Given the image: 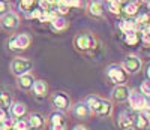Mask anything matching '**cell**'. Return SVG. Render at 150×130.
Returning <instances> with one entry per match:
<instances>
[{
	"mask_svg": "<svg viewBox=\"0 0 150 130\" xmlns=\"http://www.w3.org/2000/svg\"><path fill=\"white\" fill-rule=\"evenodd\" d=\"M87 105L90 106V111L96 117H110L112 114V103L108 99L99 97V96H89L86 99Z\"/></svg>",
	"mask_w": 150,
	"mask_h": 130,
	"instance_id": "1",
	"label": "cell"
},
{
	"mask_svg": "<svg viewBox=\"0 0 150 130\" xmlns=\"http://www.w3.org/2000/svg\"><path fill=\"white\" fill-rule=\"evenodd\" d=\"M32 44V37L27 33H17L8 37L6 41V48L12 53H21V51H26Z\"/></svg>",
	"mask_w": 150,
	"mask_h": 130,
	"instance_id": "2",
	"label": "cell"
},
{
	"mask_svg": "<svg viewBox=\"0 0 150 130\" xmlns=\"http://www.w3.org/2000/svg\"><path fill=\"white\" fill-rule=\"evenodd\" d=\"M9 70L15 78L32 73L33 61L30 58H26V57H15V58H12V61L9 64Z\"/></svg>",
	"mask_w": 150,
	"mask_h": 130,
	"instance_id": "3",
	"label": "cell"
},
{
	"mask_svg": "<svg viewBox=\"0 0 150 130\" xmlns=\"http://www.w3.org/2000/svg\"><path fill=\"white\" fill-rule=\"evenodd\" d=\"M68 117L66 112L53 109L47 117V129L48 130H68Z\"/></svg>",
	"mask_w": 150,
	"mask_h": 130,
	"instance_id": "4",
	"label": "cell"
},
{
	"mask_svg": "<svg viewBox=\"0 0 150 130\" xmlns=\"http://www.w3.org/2000/svg\"><path fill=\"white\" fill-rule=\"evenodd\" d=\"M50 103H51L53 109L56 111L68 112L69 109H72V100L66 91H54L50 96Z\"/></svg>",
	"mask_w": 150,
	"mask_h": 130,
	"instance_id": "5",
	"label": "cell"
},
{
	"mask_svg": "<svg viewBox=\"0 0 150 130\" xmlns=\"http://www.w3.org/2000/svg\"><path fill=\"white\" fill-rule=\"evenodd\" d=\"M74 46L77 48L80 53H90L92 49H95L96 46V39L92 33H78L77 36L74 37Z\"/></svg>",
	"mask_w": 150,
	"mask_h": 130,
	"instance_id": "6",
	"label": "cell"
},
{
	"mask_svg": "<svg viewBox=\"0 0 150 130\" xmlns=\"http://www.w3.org/2000/svg\"><path fill=\"white\" fill-rule=\"evenodd\" d=\"M107 75L110 78V81L114 82L116 85H125L128 82V76H129V73L125 70L122 64H111V66H108Z\"/></svg>",
	"mask_w": 150,
	"mask_h": 130,
	"instance_id": "7",
	"label": "cell"
},
{
	"mask_svg": "<svg viewBox=\"0 0 150 130\" xmlns=\"http://www.w3.org/2000/svg\"><path fill=\"white\" fill-rule=\"evenodd\" d=\"M20 24H21V18L15 11H12L9 14H6L3 18H0V29L6 33H14L20 27Z\"/></svg>",
	"mask_w": 150,
	"mask_h": 130,
	"instance_id": "8",
	"label": "cell"
},
{
	"mask_svg": "<svg viewBox=\"0 0 150 130\" xmlns=\"http://www.w3.org/2000/svg\"><path fill=\"white\" fill-rule=\"evenodd\" d=\"M128 102H129L131 109L132 111H137V112L146 111V108H147V97L141 91H135V90H132Z\"/></svg>",
	"mask_w": 150,
	"mask_h": 130,
	"instance_id": "9",
	"label": "cell"
},
{
	"mask_svg": "<svg viewBox=\"0 0 150 130\" xmlns=\"http://www.w3.org/2000/svg\"><path fill=\"white\" fill-rule=\"evenodd\" d=\"M134 121H135V115L132 114V111L125 109L119 112L116 118V126L119 130H131L134 127Z\"/></svg>",
	"mask_w": 150,
	"mask_h": 130,
	"instance_id": "10",
	"label": "cell"
},
{
	"mask_svg": "<svg viewBox=\"0 0 150 130\" xmlns=\"http://www.w3.org/2000/svg\"><path fill=\"white\" fill-rule=\"evenodd\" d=\"M122 66L125 67V70H126L128 73H138L141 70V66H143V61L138 56H134V54H129L123 58V63H122Z\"/></svg>",
	"mask_w": 150,
	"mask_h": 130,
	"instance_id": "11",
	"label": "cell"
},
{
	"mask_svg": "<svg viewBox=\"0 0 150 130\" xmlns=\"http://www.w3.org/2000/svg\"><path fill=\"white\" fill-rule=\"evenodd\" d=\"M72 115L75 117L77 120H89L90 117L93 115L90 111V106L87 105V102H77L75 105H72Z\"/></svg>",
	"mask_w": 150,
	"mask_h": 130,
	"instance_id": "12",
	"label": "cell"
},
{
	"mask_svg": "<svg viewBox=\"0 0 150 130\" xmlns=\"http://www.w3.org/2000/svg\"><path fill=\"white\" fill-rule=\"evenodd\" d=\"M27 120L32 130H44L47 127V117L41 112H30L27 115Z\"/></svg>",
	"mask_w": 150,
	"mask_h": 130,
	"instance_id": "13",
	"label": "cell"
},
{
	"mask_svg": "<svg viewBox=\"0 0 150 130\" xmlns=\"http://www.w3.org/2000/svg\"><path fill=\"white\" fill-rule=\"evenodd\" d=\"M131 91L132 90L126 84L125 85H116L111 91V97H112V100H116L119 103H125V102H128V99L131 96Z\"/></svg>",
	"mask_w": 150,
	"mask_h": 130,
	"instance_id": "14",
	"label": "cell"
},
{
	"mask_svg": "<svg viewBox=\"0 0 150 130\" xmlns=\"http://www.w3.org/2000/svg\"><path fill=\"white\" fill-rule=\"evenodd\" d=\"M15 82H17V88L18 90H21V91H24V93H27V91H32V88H33V85L36 82V78H35L33 73H27V75L18 76L17 79H15Z\"/></svg>",
	"mask_w": 150,
	"mask_h": 130,
	"instance_id": "15",
	"label": "cell"
},
{
	"mask_svg": "<svg viewBox=\"0 0 150 130\" xmlns=\"http://www.w3.org/2000/svg\"><path fill=\"white\" fill-rule=\"evenodd\" d=\"M105 5L102 0H90L89 5H87V12H89V15L93 17V18H101L105 15Z\"/></svg>",
	"mask_w": 150,
	"mask_h": 130,
	"instance_id": "16",
	"label": "cell"
},
{
	"mask_svg": "<svg viewBox=\"0 0 150 130\" xmlns=\"http://www.w3.org/2000/svg\"><path fill=\"white\" fill-rule=\"evenodd\" d=\"M29 114V109H27V105L24 102H18L15 100L14 105L9 108V115L12 120H20V118H24Z\"/></svg>",
	"mask_w": 150,
	"mask_h": 130,
	"instance_id": "17",
	"label": "cell"
},
{
	"mask_svg": "<svg viewBox=\"0 0 150 130\" xmlns=\"http://www.w3.org/2000/svg\"><path fill=\"white\" fill-rule=\"evenodd\" d=\"M14 93L8 87H0V108L9 111V108L14 105Z\"/></svg>",
	"mask_w": 150,
	"mask_h": 130,
	"instance_id": "18",
	"label": "cell"
},
{
	"mask_svg": "<svg viewBox=\"0 0 150 130\" xmlns=\"http://www.w3.org/2000/svg\"><path fill=\"white\" fill-rule=\"evenodd\" d=\"M150 127V112L141 111L135 114V121H134V129L135 130H147Z\"/></svg>",
	"mask_w": 150,
	"mask_h": 130,
	"instance_id": "19",
	"label": "cell"
},
{
	"mask_svg": "<svg viewBox=\"0 0 150 130\" xmlns=\"http://www.w3.org/2000/svg\"><path fill=\"white\" fill-rule=\"evenodd\" d=\"M32 93L36 99H39V100L45 99L48 96V84L44 79H36V82L32 88Z\"/></svg>",
	"mask_w": 150,
	"mask_h": 130,
	"instance_id": "20",
	"label": "cell"
},
{
	"mask_svg": "<svg viewBox=\"0 0 150 130\" xmlns=\"http://www.w3.org/2000/svg\"><path fill=\"white\" fill-rule=\"evenodd\" d=\"M120 29L125 34L137 33V30H138V22H137V20H123L120 22Z\"/></svg>",
	"mask_w": 150,
	"mask_h": 130,
	"instance_id": "21",
	"label": "cell"
},
{
	"mask_svg": "<svg viewBox=\"0 0 150 130\" xmlns=\"http://www.w3.org/2000/svg\"><path fill=\"white\" fill-rule=\"evenodd\" d=\"M51 27L54 32H63L68 29V20L62 15H57L53 21H51Z\"/></svg>",
	"mask_w": 150,
	"mask_h": 130,
	"instance_id": "22",
	"label": "cell"
},
{
	"mask_svg": "<svg viewBox=\"0 0 150 130\" xmlns=\"http://www.w3.org/2000/svg\"><path fill=\"white\" fill-rule=\"evenodd\" d=\"M12 130H32V129L27 118H20V120H14Z\"/></svg>",
	"mask_w": 150,
	"mask_h": 130,
	"instance_id": "23",
	"label": "cell"
},
{
	"mask_svg": "<svg viewBox=\"0 0 150 130\" xmlns=\"http://www.w3.org/2000/svg\"><path fill=\"white\" fill-rule=\"evenodd\" d=\"M123 12L126 15H137L138 14V3H135V2H131V3H126L123 6Z\"/></svg>",
	"mask_w": 150,
	"mask_h": 130,
	"instance_id": "24",
	"label": "cell"
},
{
	"mask_svg": "<svg viewBox=\"0 0 150 130\" xmlns=\"http://www.w3.org/2000/svg\"><path fill=\"white\" fill-rule=\"evenodd\" d=\"M9 12H12V3L9 0H0V18H3Z\"/></svg>",
	"mask_w": 150,
	"mask_h": 130,
	"instance_id": "25",
	"label": "cell"
},
{
	"mask_svg": "<svg viewBox=\"0 0 150 130\" xmlns=\"http://www.w3.org/2000/svg\"><path fill=\"white\" fill-rule=\"evenodd\" d=\"M107 6H108V11L112 12V14H120V2L119 0H111V2H107Z\"/></svg>",
	"mask_w": 150,
	"mask_h": 130,
	"instance_id": "26",
	"label": "cell"
},
{
	"mask_svg": "<svg viewBox=\"0 0 150 130\" xmlns=\"http://www.w3.org/2000/svg\"><path fill=\"white\" fill-rule=\"evenodd\" d=\"M126 44L128 45H131V46H135L137 44L140 42V36H138V33H131V34H126Z\"/></svg>",
	"mask_w": 150,
	"mask_h": 130,
	"instance_id": "27",
	"label": "cell"
},
{
	"mask_svg": "<svg viewBox=\"0 0 150 130\" xmlns=\"http://www.w3.org/2000/svg\"><path fill=\"white\" fill-rule=\"evenodd\" d=\"M140 91H141L146 97H150V79L143 81V84H141V87H140Z\"/></svg>",
	"mask_w": 150,
	"mask_h": 130,
	"instance_id": "28",
	"label": "cell"
},
{
	"mask_svg": "<svg viewBox=\"0 0 150 130\" xmlns=\"http://www.w3.org/2000/svg\"><path fill=\"white\" fill-rule=\"evenodd\" d=\"M86 3H83V0H68L66 2V6L68 8H83Z\"/></svg>",
	"mask_w": 150,
	"mask_h": 130,
	"instance_id": "29",
	"label": "cell"
},
{
	"mask_svg": "<svg viewBox=\"0 0 150 130\" xmlns=\"http://www.w3.org/2000/svg\"><path fill=\"white\" fill-rule=\"evenodd\" d=\"M143 36H141V39H143V42L144 44H150V30L149 32H144V33H141Z\"/></svg>",
	"mask_w": 150,
	"mask_h": 130,
	"instance_id": "30",
	"label": "cell"
},
{
	"mask_svg": "<svg viewBox=\"0 0 150 130\" xmlns=\"http://www.w3.org/2000/svg\"><path fill=\"white\" fill-rule=\"evenodd\" d=\"M72 130H89V127L84 126V124H77V126H74Z\"/></svg>",
	"mask_w": 150,
	"mask_h": 130,
	"instance_id": "31",
	"label": "cell"
},
{
	"mask_svg": "<svg viewBox=\"0 0 150 130\" xmlns=\"http://www.w3.org/2000/svg\"><path fill=\"white\" fill-rule=\"evenodd\" d=\"M146 109H149V111H150V97L147 99V108H146Z\"/></svg>",
	"mask_w": 150,
	"mask_h": 130,
	"instance_id": "32",
	"label": "cell"
},
{
	"mask_svg": "<svg viewBox=\"0 0 150 130\" xmlns=\"http://www.w3.org/2000/svg\"><path fill=\"white\" fill-rule=\"evenodd\" d=\"M147 76H149V79H150V66L147 67Z\"/></svg>",
	"mask_w": 150,
	"mask_h": 130,
	"instance_id": "33",
	"label": "cell"
}]
</instances>
